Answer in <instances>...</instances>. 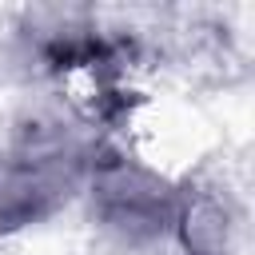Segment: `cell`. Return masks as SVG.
<instances>
[{
  "label": "cell",
  "mask_w": 255,
  "mask_h": 255,
  "mask_svg": "<svg viewBox=\"0 0 255 255\" xmlns=\"http://www.w3.org/2000/svg\"><path fill=\"white\" fill-rule=\"evenodd\" d=\"M84 175H88V191H92L100 223L116 231L124 243L139 247V243L171 235L175 195H179L175 183L143 167L124 143L100 139L96 147H88Z\"/></svg>",
  "instance_id": "obj_1"
},
{
  "label": "cell",
  "mask_w": 255,
  "mask_h": 255,
  "mask_svg": "<svg viewBox=\"0 0 255 255\" xmlns=\"http://www.w3.org/2000/svg\"><path fill=\"white\" fill-rule=\"evenodd\" d=\"M171 235L183 255H235V211L219 187L187 183L175 195Z\"/></svg>",
  "instance_id": "obj_2"
}]
</instances>
